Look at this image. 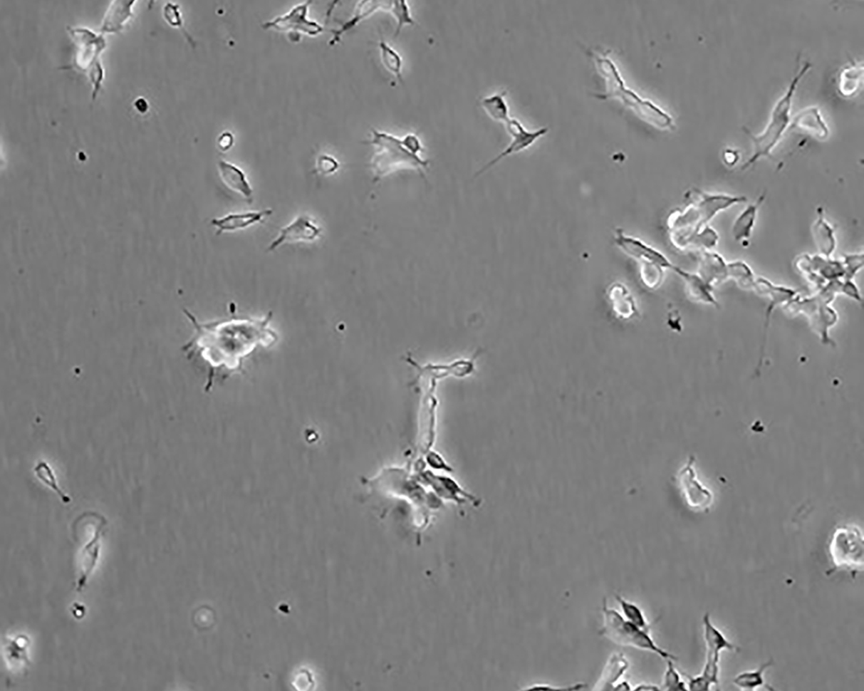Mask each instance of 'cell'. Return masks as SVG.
<instances>
[{
	"label": "cell",
	"instance_id": "32",
	"mask_svg": "<svg viewBox=\"0 0 864 691\" xmlns=\"http://www.w3.org/2000/svg\"><path fill=\"white\" fill-rule=\"evenodd\" d=\"M234 144V137L232 134L229 133H222L218 140V146L222 150H229Z\"/></svg>",
	"mask_w": 864,
	"mask_h": 691
},
{
	"label": "cell",
	"instance_id": "9",
	"mask_svg": "<svg viewBox=\"0 0 864 691\" xmlns=\"http://www.w3.org/2000/svg\"><path fill=\"white\" fill-rule=\"evenodd\" d=\"M322 234V229L314 219L307 215H300L289 225L282 227L278 237L271 243L267 251H273L286 243L311 242Z\"/></svg>",
	"mask_w": 864,
	"mask_h": 691
},
{
	"label": "cell",
	"instance_id": "14",
	"mask_svg": "<svg viewBox=\"0 0 864 691\" xmlns=\"http://www.w3.org/2000/svg\"><path fill=\"white\" fill-rule=\"evenodd\" d=\"M389 3L390 2H377V1H364L358 3L355 8L354 14L350 19L346 22L342 23L340 29L338 31H332L333 32V38L330 40V46H333L340 41V38L345 33L352 29H354L357 24L362 22L363 19H367L369 16L375 14L380 9H388Z\"/></svg>",
	"mask_w": 864,
	"mask_h": 691
},
{
	"label": "cell",
	"instance_id": "22",
	"mask_svg": "<svg viewBox=\"0 0 864 691\" xmlns=\"http://www.w3.org/2000/svg\"><path fill=\"white\" fill-rule=\"evenodd\" d=\"M378 47L380 51L381 61H382L385 68L392 73V75H395L400 83H403V62L399 53L389 46L388 43H385V41L381 36Z\"/></svg>",
	"mask_w": 864,
	"mask_h": 691
},
{
	"label": "cell",
	"instance_id": "25",
	"mask_svg": "<svg viewBox=\"0 0 864 691\" xmlns=\"http://www.w3.org/2000/svg\"><path fill=\"white\" fill-rule=\"evenodd\" d=\"M388 10L391 11V14L395 16V18L397 20V26L395 33V38L400 35V31L402 30L404 26H407V24L416 26V21L412 18L407 2H390L389 3Z\"/></svg>",
	"mask_w": 864,
	"mask_h": 691
},
{
	"label": "cell",
	"instance_id": "18",
	"mask_svg": "<svg viewBox=\"0 0 864 691\" xmlns=\"http://www.w3.org/2000/svg\"><path fill=\"white\" fill-rule=\"evenodd\" d=\"M765 194L761 196L756 203L749 205L739 217L737 219L735 225H734L733 234L736 241H739L741 239H748L751 235V232L756 222L758 209H759L762 202L764 201Z\"/></svg>",
	"mask_w": 864,
	"mask_h": 691
},
{
	"label": "cell",
	"instance_id": "36",
	"mask_svg": "<svg viewBox=\"0 0 864 691\" xmlns=\"http://www.w3.org/2000/svg\"><path fill=\"white\" fill-rule=\"evenodd\" d=\"M633 688H634V687L631 686L630 682H628V681H622V682H618V684H616L614 686L613 690H633Z\"/></svg>",
	"mask_w": 864,
	"mask_h": 691
},
{
	"label": "cell",
	"instance_id": "16",
	"mask_svg": "<svg viewBox=\"0 0 864 691\" xmlns=\"http://www.w3.org/2000/svg\"><path fill=\"white\" fill-rule=\"evenodd\" d=\"M135 1L117 0L109 6L103 19L101 30L116 31L123 29L124 23L132 16V6Z\"/></svg>",
	"mask_w": 864,
	"mask_h": 691
},
{
	"label": "cell",
	"instance_id": "5",
	"mask_svg": "<svg viewBox=\"0 0 864 691\" xmlns=\"http://www.w3.org/2000/svg\"><path fill=\"white\" fill-rule=\"evenodd\" d=\"M829 555L833 570L847 571L851 574L861 572L864 563V541L862 531L853 526H839L831 536Z\"/></svg>",
	"mask_w": 864,
	"mask_h": 691
},
{
	"label": "cell",
	"instance_id": "20",
	"mask_svg": "<svg viewBox=\"0 0 864 691\" xmlns=\"http://www.w3.org/2000/svg\"><path fill=\"white\" fill-rule=\"evenodd\" d=\"M773 665L774 660H770L756 670L738 674L734 680V685L742 690H756L759 687L765 686L764 673Z\"/></svg>",
	"mask_w": 864,
	"mask_h": 691
},
{
	"label": "cell",
	"instance_id": "1",
	"mask_svg": "<svg viewBox=\"0 0 864 691\" xmlns=\"http://www.w3.org/2000/svg\"><path fill=\"white\" fill-rule=\"evenodd\" d=\"M196 328V334L182 347L188 359L200 358L209 367L205 393L212 389L217 372H239L242 361L259 346L269 347L277 341L276 333L269 328L271 313L261 321L233 320L221 323H199L184 310Z\"/></svg>",
	"mask_w": 864,
	"mask_h": 691
},
{
	"label": "cell",
	"instance_id": "29",
	"mask_svg": "<svg viewBox=\"0 0 864 691\" xmlns=\"http://www.w3.org/2000/svg\"><path fill=\"white\" fill-rule=\"evenodd\" d=\"M402 141L405 147L412 153L416 154V155H420V153L424 150L423 145H422L420 138L417 137L416 134H407Z\"/></svg>",
	"mask_w": 864,
	"mask_h": 691
},
{
	"label": "cell",
	"instance_id": "4",
	"mask_svg": "<svg viewBox=\"0 0 864 691\" xmlns=\"http://www.w3.org/2000/svg\"><path fill=\"white\" fill-rule=\"evenodd\" d=\"M602 611L603 624L600 632L601 635L616 645L655 653L664 660H677L675 655L657 645L651 637L650 632L637 627L632 622L625 619L622 613L608 606L606 599L603 601Z\"/></svg>",
	"mask_w": 864,
	"mask_h": 691
},
{
	"label": "cell",
	"instance_id": "33",
	"mask_svg": "<svg viewBox=\"0 0 864 691\" xmlns=\"http://www.w3.org/2000/svg\"><path fill=\"white\" fill-rule=\"evenodd\" d=\"M724 158L726 164L728 165H734L737 162L739 156H738V153L737 152H735V150H726L725 153L724 154Z\"/></svg>",
	"mask_w": 864,
	"mask_h": 691
},
{
	"label": "cell",
	"instance_id": "23",
	"mask_svg": "<svg viewBox=\"0 0 864 691\" xmlns=\"http://www.w3.org/2000/svg\"><path fill=\"white\" fill-rule=\"evenodd\" d=\"M863 67L851 65L841 72L839 77V91L843 96L850 97L858 90L863 79Z\"/></svg>",
	"mask_w": 864,
	"mask_h": 691
},
{
	"label": "cell",
	"instance_id": "7",
	"mask_svg": "<svg viewBox=\"0 0 864 691\" xmlns=\"http://www.w3.org/2000/svg\"><path fill=\"white\" fill-rule=\"evenodd\" d=\"M311 1L304 2L292 8L287 14L279 16L271 21L262 24L263 29H274L279 31H298L309 36H318L323 31L318 23L307 18Z\"/></svg>",
	"mask_w": 864,
	"mask_h": 691
},
{
	"label": "cell",
	"instance_id": "31",
	"mask_svg": "<svg viewBox=\"0 0 864 691\" xmlns=\"http://www.w3.org/2000/svg\"><path fill=\"white\" fill-rule=\"evenodd\" d=\"M585 686H586L585 684H578V685H571V686H563V687L553 686L550 684H535L534 685L527 687V688H526V690H582V689L585 688Z\"/></svg>",
	"mask_w": 864,
	"mask_h": 691
},
{
	"label": "cell",
	"instance_id": "35",
	"mask_svg": "<svg viewBox=\"0 0 864 691\" xmlns=\"http://www.w3.org/2000/svg\"><path fill=\"white\" fill-rule=\"evenodd\" d=\"M633 690H661V687H658V686H656L654 685H649V684H640V685H637V686L635 687V688H633Z\"/></svg>",
	"mask_w": 864,
	"mask_h": 691
},
{
	"label": "cell",
	"instance_id": "2",
	"mask_svg": "<svg viewBox=\"0 0 864 691\" xmlns=\"http://www.w3.org/2000/svg\"><path fill=\"white\" fill-rule=\"evenodd\" d=\"M363 143L373 145L376 149L371 160L374 182L401 169L415 170L422 177L427 178L425 172L429 167L430 161L410 152L399 137L372 129L371 140Z\"/></svg>",
	"mask_w": 864,
	"mask_h": 691
},
{
	"label": "cell",
	"instance_id": "34",
	"mask_svg": "<svg viewBox=\"0 0 864 691\" xmlns=\"http://www.w3.org/2000/svg\"><path fill=\"white\" fill-rule=\"evenodd\" d=\"M135 104L136 108L139 110L140 112L145 113L147 111L149 105L147 101H146L144 98L137 99Z\"/></svg>",
	"mask_w": 864,
	"mask_h": 691
},
{
	"label": "cell",
	"instance_id": "8",
	"mask_svg": "<svg viewBox=\"0 0 864 691\" xmlns=\"http://www.w3.org/2000/svg\"><path fill=\"white\" fill-rule=\"evenodd\" d=\"M107 524V519L103 515L97 514L94 528H93L91 539L85 544L82 552H80V574L76 586L77 591L78 592L83 591L85 587H86L89 576H91L97 563H98L100 539Z\"/></svg>",
	"mask_w": 864,
	"mask_h": 691
},
{
	"label": "cell",
	"instance_id": "30",
	"mask_svg": "<svg viewBox=\"0 0 864 691\" xmlns=\"http://www.w3.org/2000/svg\"><path fill=\"white\" fill-rule=\"evenodd\" d=\"M90 77L93 84L95 85V91L93 93V99H95L97 92L99 91L100 81L103 78V69L100 63L96 62L94 64L90 71Z\"/></svg>",
	"mask_w": 864,
	"mask_h": 691
},
{
	"label": "cell",
	"instance_id": "12",
	"mask_svg": "<svg viewBox=\"0 0 864 691\" xmlns=\"http://www.w3.org/2000/svg\"><path fill=\"white\" fill-rule=\"evenodd\" d=\"M218 170L222 182L229 189L240 194L249 203L253 202V188L240 168L229 162L221 160L218 162Z\"/></svg>",
	"mask_w": 864,
	"mask_h": 691
},
{
	"label": "cell",
	"instance_id": "15",
	"mask_svg": "<svg viewBox=\"0 0 864 691\" xmlns=\"http://www.w3.org/2000/svg\"><path fill=\"white\" fill-rule=\"evenodd\" d=\"M793 128L803 130L811 135L825 140L828 137L829 129L823 122L821 112L817 108H808L803 110L795 117Z\"/></svg>",
	"mask_w": 864,
	"mask_h": 691
},
{
	"label": "cell",
	"instance_id": "17",
	"mask_svg": "<svg viewBox=\"0 0 864 691\" xmlns=\"http://www.w3.org/2000/svg\"><path fill=\"white\" fill-rule=\"evenodd\" d=\"M620 237V238L618 239L619 245L623 247L624 249L632 256H635V257L640 259L644 258L645 259L647 260V261L658 263L660 264V266H670V264H669L668 260L665 259L662 254L652 249V248L645 245L644 243L636 241L635 239L626 238L624 237Z\"/></svg>",
	"mask_w": 864,
	"mask_h": 691
},
{
	"label": "cell",
	"instance_id": "11",
	"mask_svg": "<svg viewBox=\"0 0 864 691\" xmlns=\"http://www.w3.org/2000/svg\"><path fill=\"white\" fill-rule=\"evenodd\" d=\"M274 211L265 209L254 211V212L230 214L224 217L213 219L211 224L217 227V234L220 235L227 232H234L247 229L251 226L258 224L266 217H271Z\"/></svg>",
	"mask_w": 864,
	"mask_h": 691
},
{
	"label": "cell",
	"instance_id": "24",
	"mask_svg": "<svg viewBox=\"0 0 864 691\" xmlns=\"http://www.w3.org/2000/svg\"><path fill=\"white\" fill-rule=\"evenodd\" d=\"M34 472L36 477L41 479L43 484H46V485L50 487L51 489L54 490L56 493L58 494L59 497L61 499H62V502L64 504H68L71 502V499L68 497L67 494H65L62 489H60L58 481H56V478L54 473H53L51 467L48 466L46 462H39L38 464L36 466Z\"/></svg>",
	"mask_w": 864,
	"mask_h": 691
},
{
	"label": "cell",
	"instance_id": "19",
	"mask_svg": "<svg viewBox=\"0 0 864 691\" xmlns=\"http://www.w3.org/2000/svg\"><path fill=\"white\" fill-rule=\"evenodd\" d=\"M506 95V92L499 93L480 100L482 108L491 119L505 124L510 120L509 108L505 100Z\"/></svg>",
	"mask_w": 864,
	"mask_h": 691
},
{
	"label": "cell",
	"instance_id": "27",
	"mask_svg": "<svg viewBox=\"0 0 864 691\" xmlns=\"http://www.w3.org/2000/svg\"><path fill=\"white\" fill-rule=\"evenodd\" d=\"M164 14L166 20H167V21L172 24V26L179 28V29L184 32L186 38H187L189 42L192 44L193 47H194V40L184 29V21H182V16L179 11V6L176 5V4L168 2L166 4L164 8Z\"/></svg>",
	"mask_w": 864,
	"mask_h": 691
},
{
	"label": "cell",
	"instance_id": "6",
	"mask_svg": "<svg viewBox=\"0 0 864 691\" xmlns=\"http://www.w3.org/2000/svg\"><path fill=\"white\" fill-rule=\"evenodd\" d=\"M704 634L705 645H707V662L703 672L699 675L707 680L709 685H717L719 682V663L721 652L724 650L737 652L739 648L726 639L723 633L719 631L712 623L709 613H705L703 618Z\"/></svg>",
	"mask_w": 864,
	"mask_h": 691
},
{
	"label": "cell",
	"instance_id": "13",
	"mask_svg": "<svg viewBox=\"0 0 864 691\" xmlns=\"http://www.w3.org/2000/svg\"><path fill=\"white\" fill-rule=\"evenodd\" d=\"M630 668V662L622 653H615L611 655L607 664L604 666L602 676L595 684L594 690H613L614 686L620 682Z\"/></svg>",
	"mask_w": 864,
	"mask_h": 691
},
{
	"label": "cell",
	"instance_id": "3",
	"mask_svg": "<svg viewBox=\"0 0 864 691\" xmlns=\"http://www.w3.org/2000/svg\"><path fill=\"white\" fill-rule=\"evenodd\" d=\"M812 64L805 62L800 71H797L788 90L774 105L768 127L759 135H754L749 131H746L754 142V155L742 166V170L750 167L761 157H771V152L776 147L782 137L783 133L788 128L791 118L790 110L792 108L793 95L798 83L807 72L810 71Z\"/></svg>",
	"mask_w": 864,
	"mask_h": 691
},
{
	"label": "cell",
	"instance_id": "28",
	"mask_svg": "<svg viewBox=\"0 0 864 691\" xmlns=\"http://www.w3.org/2000/svg\"><path fill=\"white\" fill-rule=\"evenodd\" d=\"M339 168V162L330 156H321L318 162V169L323 174H332Z\"/></svg>",
	"mask_w": 864,
	"mask_h": 691
},
{
	"label": "cell",
	"instance_id": "21",
	"mask_svg": "<svg viewBox=\"0 0 864 691\" xmlns=\"http://www.w3.org/2000/svg\"><path fill=\"white\" fill-rule=\"evenodd\" d=\"M615 598L620 606V611H622V615L624 616L625 619L632 622V623L636 625L637 627L646 630V631L651 632L650 622L648 621L647 616L645 615V613L642 611V609L640 608L638 605L635 604V603H632L630 601L625 599L624 597L618 595V593H616Z\"/></svg>",
	"mask_w": 864,
	"mask_h": 691
},
{
	"label": "cell",
	"instance_id": "10",
	"mask_svg": "<svg viewBox=\"0 0 864 691\" xmlns=\"http://www.w3.org/2000/svg\"><path fill=\"white\" fill-rule=\"evenodd\" d=\"M506 125L508 127L509 133L513 137L512 141H511L508 147L503 150L500 155L494 158L492 161H490L488 165H486L484 168L480 170L477 172V176H479V175L484 173L494 165H496L503 158L511 155V154L520 152L521 150L529 148L539 137L548 132V128H547L536 130V131H529L517 120L510 119Z\"/></svg>",
	"mask_w": 864,
	"mask_h": 691
},
{
	"label": "cell",
	"instance_id": "26",
	"mask_svg": "<svg viewBox=\"0 0 864 691\" xmlns=\"http://www.w3.org/2000/svg\"><path fill=\"white\" fill-rule=\"evenodd\" d=\"M667 670L665 672L662 688L665 690H688L687 682L683 680L682 673L676 668L675 660H666Z\"/></svg>",
	"mask_w": 864,
	"mask_h": 691
}]
</instances>
